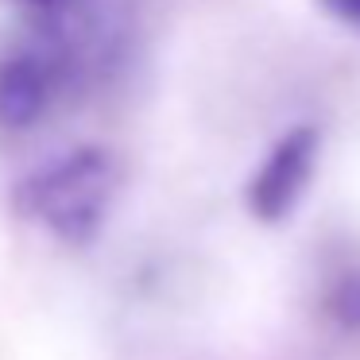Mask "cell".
I'll return each mask as SVG.
<instances>
[{
    "label": "cell",
    "mask_w": 360,
    "mask_h": 360,
    "mask_svg": "<svg viewBox=\"0 0 360 360\" xmlns=\"http://www.w3.org/2000/svg\"><path fill=\"white\" fill-rule=\"evenodd\" d=\"M117 182V163L105 148H74L35 167L20 182L16 205L66 248H86L109 221Z\"/></svg>",
    "instance_id": "6da1fadb"
},
{
    "label": "cell",
    "mask_w": 360,
    "mask_h": 360,
    "mask_svg": "<svg viewBox=\"0 0 360 360\" xmlns=\"http://www.w3.org/2000/svg\"><path fill=\"white\" fill-rule=\"evenodd\" d=\"M74 55L35 24L32 35L0 51V132H32L51 117L78 78Z\"/></svg>",
    "instance_id": "7a4b0ae2"
},
{
    "label": "cell",
    "mask_w": 360,
    "mask_h": 360,
    "mask_svg": "<svg viewBox=\"0 0 360 360\" xmlns=\"http://www.w3.org/2000/svg\"><path fill=\"white\" fill-rule=\"evenodd\" d=\"M321 159V128L318 124H295L267 148V155L256 163L248 186H244V205L259 225H279L298 210L314 182Z\"/></svg>",
    "instance_id": "3957f363"
},
{
    "label": "cell",
    "mask_w": 360,
    "mask_h": 360,
    "mask_svg": "<svg viewBox=\"0 0 360 360\" xmlns=\"http://www.w3.org/2000/svg\"><path fill=\"white\" fill-rule=\"evenodd\" d=\"M318 8L326 12L333 24L349 27L352 35H360V0H318Z\"/></svg>",
    "instance_id": "277c9868"
},
{
    "label": "cell",
    "mask_w": 360,
    "mask_h": 360,
    "mask_svg": "<svg viewBox=\"0 0 360 360\" xmlns=\"http://www.w3.org/2000/svg\"><path fill=\"white\" fill-rule=\"evenodd\" d=\"M20 8L27 12L32 20H51V16H58L63 8H70L74 0H16Z\"/></svg>",
    "instance_id": "5b68a950"
}]
</instances>
